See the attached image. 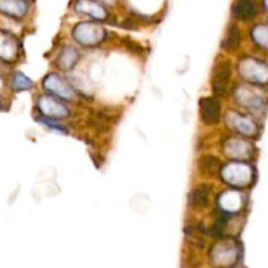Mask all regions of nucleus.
I'll return each instance as SVG.
<instances>
[{
	"mask_svg": "<svg viewBox=\"0 0 268 268\" xmlns=\"http://www.w3.org/2000/svg\"><path fill=\"white\" fill-rule=\"evenodd\" d=\"M220 106L219 101L216 98H203L200 102V115L201 120L205 124H215L220 118Z\"/></svg>",
	"mask_w": 268,
	"mask_h": 268,
	"instance_id": "obj_1",
	"label": "nucleus"
},
{
	"mask_svg": "<svg viewBox=\"0 0 268 268\" xmlns=\"http://www.w3.org/2000/svg\"><path fill=\"white\" fill-rule=\"evenodd\" d=\"M230 78V64L226 60L220 62L213 74V89L217 94H222Z\"/></svg>",
	"mask_w": 268,
	"mask_h": 268,
	"instance_id": "obj_2",
	"label": "nucleus"
},
{
	"mask_svg": "<svg viewBox=\"0 0 268 268\" xmlns=\"http://www.w3.org/2000/svg\"><path fill=\"white\" fill-rule=\"evenodd\" d=\"M255 14L253 0H237L233 7V16L237 18H251Z\"/></svg>",
	"mask_w": 268,
	"mask_h": 268,
	"instance_id": "obj_3",
	"label": "nucleus"
},
{
	"mask_svg": "<svg viewBox=\"0 0 268 268\" xmlns=\"http://www.w3.org/2000/svg\"><path fill=\"white\" fill-rule=\"evenodd\" d=\"M211 192V188L208 186H203L196 187L192 192L188 196V201L192 207H204L208 201V195Z\"/></svg>",
	"mask_w": 268,
	"mask_h": 268,
	"instance_id": "obj_4",
	"label": "nucleus"
},
{
	"mask_svg": "<svg viewBox=\"0 0 268 268\" xmlns=\"http://www.w3.org/2000/svg\"><path fill=\"white\" fill-rule=\"evenodd\" d=\"M238 43H240V33H238L236 26H232L229 30V35L226 37L222 46L226 47V49H234V47L238 46Z\"/></svg>",
	"mask_w": 268,
	"mask_h": 268,
	"instance_id": "obj_5",
	"label": "nucleus"
},
{
	"mask_svg": "<svg viewBox=\"0 0 268 268\" xmlns=\"http://www.w3.org/2000/svg\"><path fill=\"white\" fill-rule=\"evenodd\" d=\"M217 164L219 161L213 157H204L200 160V168L205 172H213L217 168Z\"/></svg>",
	"mask_w": 268,
	"mask_h": 268,
	"instance_id": "obj_6",
	"label": "nucleus"
}]
</instances>
